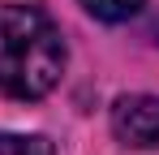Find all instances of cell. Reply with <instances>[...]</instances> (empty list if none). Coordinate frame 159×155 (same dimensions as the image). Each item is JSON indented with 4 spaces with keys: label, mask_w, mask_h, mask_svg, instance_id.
<instances>
[{
    "label": "cell",
    "mask_w": 159,
    "mask_h": 155,
    "mask_svg": "<svg viewBox=\"0 0 159 155\" xmlns=\"http://www.w3.org/2000/svg\"><path fill=\"white\" fill-rule=\"evenodd\" d=\"M65 73L60 26L34 4L0 9V91L9 99H43Z\"/></svg>",
    "instance_id": "1"
},
{
    "label": "cell",
    "mask_w": 159,
    "mask_h": 155,
    "mask_svg": "<svg viewBox=\"0 0 159 155\" xmlns=\"http://www.w3.org/2000/svg\"><path fill=\"white\" fill-rule=\"evenodd\" d=\"M112 134L138 151L159 147V99L155 95H120L112 103Z\"/></svg>",
    "instance_id": "2"
},
{
    "label": "cell",
    "mask_w": 159,
    "mask_h": 155,
    "mask_svg": "<svg viewBox=\"0 0 159 155\" xmlns=\"http://www.w3.org/2000/svg\"><path fill=\"white\" fill-rule=\"evenodd\" d=\"M82 9L99 22H129L142 9V0H82Z\"/></svg>",
    "instance_id": "3"
},
{
    "label": "cell",
    "mask_w": 159,
    "mask_h": 155,
    "mask_svg": "<svg viewBox=\"0 0 159 155\" xmlns=\"http://www.w3.org/2000/svg\"><path fill=\"white\" fill-rule=\"evenodd\" d=\"M0 155H52V142L39 134H0Z\"/></svg>",
    "instance_id": "4"
}]
</instances>
